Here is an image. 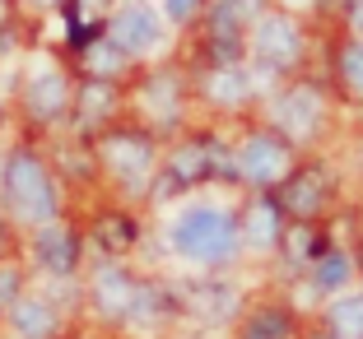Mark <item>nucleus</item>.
Wrapping results in <instances>:
<instances>
[{
    "mask_svg": "<svg viewBox=\"0 0 363 339\" xmlns=\"http://www.w3.org/2000/svg\"><path fill=\"white\" fill-rule=\"evenodd\" d=\"M233 172L252 186H284L294 172V144L270 126L247 130L242 144L233 149Z\"/></svg>",
    "mask_w": 363,
    "mask_h": 339,
    "instance_id": "nucleus-7",
    "label": "nucleus"
},
{
    "mask_svg": "<svg viewBox=\"0 0 363 339\" xmlns=\"http://www.w3.org/2000/svg\"><path fill=\"white\" fill-rule=\"evenodd\" d=\"M19 107L33 126H52V121L70 117L75 107V84H70V70L47 56H38V65H28L19 79Z\"/></svg>",
    "mask_w": 363,
    "mask_h": 339,
    "instance_id": "nucleus-6",
    "label": "nucleus"
},
{
    "mask_svg": "<svg viewBox=\"0 0 363 339\" xmlns=\"http://www.w3.org/2000/svg\"><path fill=\"white\" fill-rule=\"evenodd\" d=\"M326 112H331V93H326V84H317V79H303V74H294V79L275 84V88H270V103H266L270 130H279L289 144L321 135V126H326Z\"/></svg>",
    "mask_w": 363,
    "mask_h": 339,
    "instance_id": "nucleus-4",
    "label": "nucleus"
},
{
    "mask_svg": "<svg viewBox=\"0 0 363 339\" xmlns=\"http://www.w3.org/2000/svg\"><path fill=\"white\" fill-rule=\"evenodd\" d=\"M168 246L196 265H228L242 246V233L224 205H186L168 223Z\"/></svg>",
    "mask_w": 363,
    "mask_h": 339,
    "instance_id": "nucleus-2",
    "label": "nucleus"
},
{
    "mask_svg": "<svg viewBox=\"0 0 363 339\" xmlns=\"http://www.w3.org/2000/svg\"><path fill=\"white\" fill-rule=\"evenodd\" d=\"M312 56L308 19L294 10L270 5L252 28H247V70L257 74V84H284L294 74H303Z\"/></svg>",
    "mask_w": 363,
    "mask_h": 339,
    "instance_id": "nucleus-1",
    "label": "nucleus"
},
{
    "mask_svg": "<svg viewBox=\"0 0 363 339\" xmlns=\"http://www.w3.org/2000/svg\"><path fill=\"white\" fill-rule=\"evenodd\" d=\"M19 14H33V19H47V14H61L65 0H14Z\"/></svg>",
    "mask_w": 363,
    "mask_h": 339,
    "instance_id": "nucleus-25",
    "label": "nucleus"
},
{
    "mask_svg": "<svg viewBox=\"0 0 363 339\" xmlns=\"http://www.w3.org/2000/svg\"><path fill=\"white\" fill-rule=\"evenodd\" d=\"M10 321H14V330H19L23 339H47L52 335V307H47L43 297H19L10 307Z\"/></svg>",
    "mask_w": 363,
    "mask_h": 339,
    "instance_id": "nucleus-17",
    "label": "nucleus"
},
{
    "mask_svg": "<svg viewBox=\"0 0 363 339\" xmlns=\"http://www.w3.org/2000/svg\"><path fill=\"white\" fill-rule=\"evenodd\" d=\"M247 242L257 246V251H270V246L279 242V205L257 200L247 209Z\"/></svg>",
    "mask_w": 363,
    "mask_h": 339,
    "instance_id": "nucleus-18",
    "label": "nucleus"
},
{
    "mask_svg": "<svg viewBox=\"0 0 363 339\" xmlns=\"http://www.w3.org/2000/svg\"><path fill=\"white\" fill-rule=\"evenodd\" d=\"M340 23H345V33L363 38V0H340Z\"/></svg>",
    "mask_w": 363,
    "mask_h": 339,
    "instance_id": "nucleus-23",
    "label": "nucleus"
},
{
    "mask_svg": "<svg viewBox=\"0 0 363 339\" xmlns=\"http://www.w3.org/2000/svg\"><path fill=\"white\" fill-rule=\"evenodd\" d=\"M331 74H335V84L345 88V98L363 103V38L345 33L340 42L331 47Z\"/></svg>",
    "mask_w": 363,
    "mask_h": 339,
    "instance_id": "nucleus-15",
    "label": "nucleus"
},
{
    "mask_svg": "<svg viewBox=\"0 0 363 339\" xmlns=\"http://www.w3.org/2000/svg\"><path fill=\"white\" fill-rule=\"evenodd\" d=\"M75 65H79V74H94V79H112V84H121V79L135 70V61H130L121 47L107 42V33L98 38V42H89L84 52L75 56Z\"/></svg>",
    "mask_w": 363,
    "mask_h": 339,
    "instance_id": "nucleus-14",
    "label": "nucleus"
},
{
    "mask_svg": "<svg viewBox=\"0 0 363 339\" xmlns=\"http://www.w3.org/2000/svg\"><path fill=\"white\" fill-rule=\"evenodd\" d=\"M257 74L247 70V61L238 65H201V98L219 112H242L257 103Z\"/></svg>",
    "mask_w": 363,
    "mask_h": 339,
    "instance_id": "nucleus-10",
    "label": "nucleus"
},
{
    "mask_svg": "<svg viewBox=\"0 0 363 339\" xmlns=\"http://www.w3.org/2000/svg\"><path fill=\"white\" fill-rule=\"evenodd\" d=\"M284 335H289V321L279 311H266V316H257L247 326V339H284Z\"/></svg>",
    "mask_w": 363,
    "mask_h": 339,
    "instance_id": "nucleus-22",
    "label": "nucleus"
},
{
    "mask_svg": "<svg viewBox=\"0 0 363 339\" xmlns=\"http://www.w3.org/2000/svg\"><path fill=\"white\" fill-rule=\"evenodd\" d=\"M135 107L150 126L168 130L182 121V107H186V74L177 65H154V70L140 74L135 84Z\"/></svg>",
    "mask_w": 363,
    "mask_h": 339,
    "instance_id": "nucleus-9",
    "label": "nucleus"
},
{
    "mask_svg": "<svg viewBox=\"0 0 363 339\" xmlns=\"http://www.w3.org/2000/svg\"><path fill=\"white\" fill-rule=\"evenodd\" d=\"M33 255H38L52 275H70V270H75V260H79V237L70 233L61 219H56V223H43V228H38V237H33Z\"/></svg>",
    "mask_w": 363,
    "mask_h": 339,
    "instance_id": "nucleus-13",
    "label": "nucleus"
},
{
    "mask_svg": "<svg viewBox=\"0 0 363 339\" xmlns=\"http://www.w3.org/2000/svg\"><path fill=\"white\" fill-rule=\"evenodd\" d=\"M98 159L112 172V181H121L126 191H145L159 172V149L145 130H107L98 139Z\"/></svg>",
    "mask_w": 363,
    "mask_h": 339,
    "instance_id": "nucleus-8",
    "label": "nucleus"
},
{
    "mask_svg": "<svg viewBox=\"0 0 363 339\" xmlns=\"http://www.w3.org/2000/svg\"><path fill=\"white\" fill-rule=\"evenodd\" d=\"M270 5H279V10H294V14H303L308 5H317V0H270Z\"/></svg>",
    "mask_w": 363,
    "mask_h": 339,
    "instance_id": "nucleus-28",
    "label": "nucleus"
},
{
    "mask_svg": "<svg viewBox=\"0 0 363 339\" xmlns=\"http://www.w3.org/2000/svg\"><path fill=\"white\" fill-rule=\"evenodd\" d=\"M196 302L210 311H233V293H219V288H196Z\"/></svg>",
    "mask_w": 363,
    "mask_h": 339,
    "instance_id": "nucleus-24",
    "label": "nucleus"
},
{
    "mask_svg": "<svg viewBox=\"0 0 363 339\" xmlns=\"http://www.w3.org/2000/svg\"><path fill=\"white\" fill-rule=\"evenodd\" d=\"M121 107V88L112 84V79H94V74H79L75 84V107H70V117L79 121V126H103L112 112Z\"/></svg>",
    "mask_w": 363,
    "mask_h": 339,
    "instance_id": "nucleus-12",
    "label": "nucleus"
},
{
    "mask_svg": "<svg viewBox=\"0 0 363 339\" xmlns=\"http://www.w3.org/2000/svg\"><path fill=\"white\" fill-rule=\"evenodd\" d=\"M354 275V260L340 251V246H326V251L317 255V265H312V284L326 288V293H335V288H345Z\"/></svg>",
    "mask_w": 363,
    "mask_h": 339,
    "instance_id": "nucleus-19",
    "label": "nucleus"
},
{
    "mask_svg": "<svg viewBox=\"0 0 363 339\" xmlns=\"http://www.w3.org/2000/svg\"><path fill=\"white\" fill-rule=\"evenodd\" d=\"M331 326L345 339H363V293H350L340 302H331Z\"/></svg>",
    "mask_w": 363,
    "mask_h": 339,
    "instance_id": "nucleus-21",
    "label": "nucleus"
},
{
    "mask_svg": "<svg viewBox=\"0 0 363 339\" xmlns=\"http://www.w3.org/2000/svg\"><path fill=\"white\" fill-rule=\"evenodd\" d=\"M14 297H19V270L0 265V307H10Z\"/></svg>",
    "mask_w": 363,
    "mask_h": 339,
    "instance_id": "nucleus-26",
    "label": "nucleus"
},
{
    "mask_svg": "<svg viewBox=\"0 0 363 339\" xmlns=\"http://www.w3.org/2000/svg\"><path fill=\"white\" fill-rule=\"evenodd\" d=\"M0 195H5V209L23 223H56L61 219V191H56V177L33 149H10L5 163H0Z\"/></svg>",
    "mask_w": 363,
    "mask_h": 339,
    "instance_id": "nucleus-3",
    "label": "nucleus"
},
{
    "mask_svg": "<svg viewBox=\"0 0 363 339\" xmlns=\"http://www.w3.org/2000/svg\"><path fill=\"white\" fill-rule=\"evenodd\" d=\"M159 10H163L172 33H196L205 10H210V0H159Z\"/></svg>",
    "mask_w": 363,
    "mask_h": 339,
    "instance_id": "nucleus-20",
    "label": "nucleus"
},
{
    "mask_svg": "<svg viewBox=\"0 0 363 339\" xmlns=\"http://www.w3.org/2000/svg\"><path fill=\"white\" fill-rule=\"evenodd\" d=\"M10 23H19V5L14 0H0V33L10 28Z\"/></svg>",
    "mask_w": 363,
    "mask_h": 339,
    "instance_id": "nucleus-27",
    "label": "nucleus"
},
{
    "mask_svg": "<svg viewBox=\"0 0 363 339\" xmlns=\"http://www.w3.org/2000/svg\"><path fill=\"white\" fill-rule=\"evenodd\" d=\"M94 293H98V307L103 311H112V316H130V302H135V293H140V284L126 275V270H103V275L94 279Z\"/></svg>",
    "mask_w": 363,
    "mask_h": 339,
    "instance_id": "nucleus-16",
    "label": "nucleus"
},
{
    "mask_svg": "<svg viewBox=\"0 0 363 339\" xmlns=\"http://www.w3.org/2000/svg\"><path fill=\"white\" fill-rule=\"evenodd\" d=\"M331 200V172L326 168H294L284 181V209H294L298 219H312V214L326 209Z\"/></svg>",
    "mask_w": 363,
    "mask_h": 339,
    "instance_id": "nucleus-11",
    "label": "nucleus"
},
{
    "mask_svg": "<svg viewBox=\"0 0 363 339\" xmlns=\"http://www.w3.org/2000/svg\"><path fill=\"white\" fill-rule=\"evenodd\" d=\"M107 42L121 47L130 61H154L159 52H168L172 42V28L163 19V10L154 0H117L112 10H107Z\"/></svg>",
    "mask_w": 363,
    "mask_h": 339,
    "instance_id": "nucleus-5",
    "label": "nucleus"
}]
</instances>
